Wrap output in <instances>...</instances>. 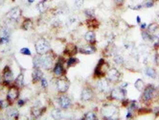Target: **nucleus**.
I'll return each mask as SVG.
<instances>
[{
  "label": "nucleus",
  "mask_w": 159,
  "mask_h": 120,
  "mask_svg": "<svg viewBox=\"0 0 159 120\" xmlns=\"http://www.w3.org/2000/svg\"></svg>",
  "instance_id": "nucleus-47"
},
{
  "label": "nucleus",
  "mask_w": 159,
  "mask_h": 120,
  "mask_svg": "<svg viewBox=\"0 0 159 120\" xmlns=\"http://www.w3.org/2000/svg\"><path fill=\"white\" fill-rule=\"evenodd\" d=\"M35 2V0H28V3L29 4H33Z\"/></svg>",
  "instance_id": "nucleus-45"
},
{
  "label": "nucleus",
  "mask_w": 159,
  "mask_h": 120,
  "mask_svg": "<svg viewBox=\"0 0 159 120\" xmlns=\"http://www.w3.org/2000/svg\"><path fill=\"white\" fill-rule=\"evenodd\" d=\"M56 86L59 93H65L69 90V82L64 78H59L56 81Z\"/></svg>",
  "instance_id": "nucleus-10"
},
{
  "label": "nucleus",
  "mask_w": 159,
  "mask_h": 120,
  "mask_svg": "<svg viewBox=\"0 0 159 120\" xmlns=\"http://www.w3.org/2000/svg\"><path fill=\"white\" fill-rule=\"evenodd\" d=\"M79 59H77L76 57H69V59L66 61V66L67 67H71V66H75L76 64H79Z\"/></svg>",
  "instance_id": "nucleus-24"
},
{
  "label": "nucleus",
  "mask_w": 159,
  "mask_h": 120,
  "mask_svg": "<svg viewBox=\"0 0 159 120\" xmlns=\"http://www.w3.org/2000/svg\"><path fill=\"white\" fill-rule=\"evenodd\" d=\"M117 113V107L113 105H106L102 109V114L104 119H113V115Z\"/></svg>",
  "instance_id": "nucleus-5"
},
{
  "label": "nucleus",
  "mask_w": 159,
  "mask_h": 120,
  "mask_svg": "<svg viewBox=\"0 0 159 120\" xmlns=\"http://www.w3.org/2000/svg\"><path fill=\"white\" fill-rule=\"evenodd\" d=\"M54 64V57L50 54L38 55L33 60L34 68H41L45 70H50Z\"/></svg>",
  "instance_id": "nucleus-1"
},
{
  "label": "nucleus",
  "mask_w": 159,
  "mask_h": 120,
  "mask_svg": "<svg viewBox=\"0 0 159 120\" xmlns=\"http://www.w3.org/2000/svg\"><path fill=\"white\" fill-rule=\"evenodd\" d=\"M146 75L150 78H152V79H154L156 77V71L152 67H148L147 69H146Z\"/></svg>",
  "instance_id": "nucleus-30"
},
{
  "label": "nucleus",
  "mask_w": 159,
  "mask_h": 120,
  "mask_svg": "<svg viewBox=\"0 0 159 120\" xmlns=\"http://www.w3.org/2000/svg\"><path fill=\"white\" fill-rule=\"evenodd\" d=\"M21 14H22V12H21V10H20V8L15 7L7 13L6 17H8V19H10L11 21L16 22L18 21V19L21 17Z\"/></svg>",
  "instance_id": "nucleus-8"
},
{
  "label": "nucleus",
  "mask_w": 159,
  "mask_h": 120,
  "mask_svg": "<svg viewBox=\"0 0 159 120\" xmlns=\"http://www.w3.org/2000/svg\"><path fill=\"white\" fill-rule=\"evenodd\" d=\"M147 29H148V34H150L152 36H154V35H156V31L159 29V27L156 23H152V24H150L148 26Z\"/></svg>",
  "instance_id": "nucleus-23"
},
{
  "label": "nucleus",
  "mask_w": 159,
  "mask_h": 120,
  "mask_svg": "<svg viewBox=\"0 0 159 120\" xmlns=\"http://www.w3.org/2000/svg\"><path fill=\"white\" fill-rule=\"evenodd\" d=\"M17 106L18 107H23L26 104V100L25 99H17Z\"/></svg>",
  "instance_id": "nucleus-39"
},
{
  "label": "nucleus",
  "mask_w": 159,
  "mask_h": 120,
  "mask_svg": "<svg viewBox=\"0 0 159 120\" xmlns=\"http://www.w3.org/2000/svg\"><path fill=\"white\" fill-rule=\"evenodd\" d=\"M42 78H43V72L41 71V68H34L32 72V81L34 84L40 82V80Z\"/></svg>",
  "instance_id": "nucleus-18"
},
{
  "label": "nucleus",
  "mask_w": 159,
  "mask_h": 120,
  "mask_svg": "<svg viewBox=\"0 0 159 120\" xmlns=\"http://www.w3.org/2000/svg\"><path fill=\"white\" fill-rule=\"evenodd\" d=\"M142 38L144 40L148 41V42H152V40H153V36L148 34V32H144V31L142 32Z\"/></svg>",
  "instance_id": "nucleus-29"
},
{
  "label": "nucleus",
  "mask_w": 159,
  "mask_h": 120,
  "mask_svg": "<svg viewBox=\"0 0 159 120\" xmlns=\"http://www.w3.org/2000/svg\"><path fill=\"white\" fill-rule=\"evenodd\" d=\"M127 86H129V84H127V83H123V84L120 86V88H127Z\"/></svg>",
  "instance_id": "nucleus-41"
},
{
  "label": "nucleus",
  "mask_w": 159,
  "mask_h": 120,
  "mask_svg": "<svg viewBox=\"0 0 159 120\" xmlns=\"http://www.w3.org/2000/svg\"><path fill=\"white\" fill-rule=\"evenodd\" d=\"M113 59H114V62H115L117 64H124V58H123V56H122V55L115 54V55H114V58Z\"/></svg>",
  "instance_id": "nucleus-33"
},
{
  "label": "nucleus",
  "mask_w": 159,
  "mask_h": 120,
  "mask_svg": "<svg viewBox=\"0 0 159 120\" xmlns=\"http://www.w3.org/2000/svg\"><path fill=\"white\" fill-rule=\"evenodd\" d=\"M40 84H41V87H42V88H44V90L48 88V82L45 78H42V79L40 80Z\"/></svg>",
  "instance_id": "nucleus-38"
},
{
  "label": "nucleus",
  "mask_w": 159,
  "mask_h": 120,
  "mask_svg": "<svg viewBox=\"0 0 159 120\" xmlns=\"http://www.w3.org/2000/svg\"><path fill=\"white\" fill-rule=\"evenodd\" d=\"M78 52H79V49H78L77 46L73 43H69L68 45L66 46V48H64L63 55L67 57H73V56H75Z\"/></svg>",
  "instance_id": "nucleus-15"
},
{
  "label": "nucleus",
  "mask_w": 159,
  "mask_h": 120,
  "mask_svg": "<svg viewBox=\"0 0 159 120\" xmlns=\"http://www.w3.org/2000/svg\"><path fill=\"white\" fill-rule=\"evenodd\" d=\"M96 47L94 46V44H89L88 43L87 45H84V46H82V47L79 48V52L82 54H84V55H91L93 53H95L96 52Z\"/></svg>",
  "instance_id": "nucleus-16"
},
{
  "label": "nucleus",
  "mask_w": 159,
  "mask_h": 120,
  "mask_svg": "<svg viewBox=\"0 0 159 120\" xmlns=\"http://www.w3.org/2000/svg\"><path fill=\"white\" fill-rule=\"evenodd\" d=\"M14 74L9 66H5L3 69V83L4 85L11 86V84L14 82Z\"/></svg>",
  "instance_id": "nucleus-11"
},
{
  "label": "nucleus",
  "mask_w": 159,
  "mask_h": 120,
  "mask_svg": "<svg viewBox=\"0 0 159 120\" xmlns=\"http://www.w3.org/2000/svg\"><path fill=\"white\" fill-rule=\"evenodd\" d=\"M127 95V90L122 88H115L110 91V98L114 99V100H119L122 101L126 97Z\"/></svg>",
  "instance_id": "nucleus-7"
},
{
  "label": "nucleus",
  "mask_w": 159,
  "mask_h": 120,
  "mask_svg": "<svg viewBox=\"0 0 159 120\" xmlns=\"http://www.w3.org/2000/svg\"><path fill=\"white\" fill-rule=\"evenodd\" d=\"M121 73L117 68L115 67H112V68H109L106 72V80L108 81L109 83H118L120 80H121Z\"/></svg>",
  "instance_id": "nucleus-4"
},
{
  "label": "nucleus",
  "mask_w": 159,
  "mask_h": 120,
  "mask_svg": "<svg viewBox=\"0 0 159 120\" xmlns=\"http://www.w3.org/2000/svg\"><path fill=\"white\" fill-rule=\"evenodd\" d=\"M63 64H64V62H62V59H59V61L55 64L53 68V73L55 76L61 77L65 74V69Z\"/></svg>",
  "instance_id": "nucleus-12"
},
{
  "label": "nucleus",
  "mask_w": 159,
  "mask_h": 120,
  "mask_svg": "<svg viewBox=\"0 0 159 120\" xmlns=\"http://www.w3.org/2000/svg\"><path fill=\"white\" fill-rule=\"evenodd\" d=\"M131 116H132V114H131V113H130V111H129V113H127V118L129 119V118H131Z\"/></svg>",
  "instance_id": "nucleus-44"
},
{
  "label": "nucleus",
  "mask_w": 159,
  "mask_h": 120,
  "mask_svg": "<svg viewBox=\"0 0 159 120\" xmlns=\"http://www.w3.org/2000/svg\"><path fill=\"white\" fill-rule=\"evenodd\" d=\"M140 27H141V29H146V28H147V24H146V23H142L141 25H140Z\"/></svg>",
  "instance_id": "nucleus-43"
},
{
  "label": "nucleus",
  "mask_w": 159,
  "mask_h": 120,
  "mask_svg": "<svg viewBox=\"0 0 159 120\" xmlns=\"http://www.w3.org/2000/svg\"><path fill=\"white\" fill-rule=\"evenodd\" d=\"M134 87L138 91H142L145 88V83L141 79H137L134 83Z\"/></svg>",
  "instance_id": "nucleus-26"
},
{
  "label": "nucleus",
  "mask_w": 159,
  "mask_h": 120,
  "mask_svg": "<svg viewBox=\"0 0 159 120\" xmlns=\"http://www.w3.org/2000/svg\"><path fill=\"white\" fill-rule=\"evenodd\" d=\"M52 117L54 119H61L62 118V111L61 109H54L52 111Z\"/></svg>",
  "instance_id": "nucleus-25"
},
{
  "label": "nucleus",
  "mask_w": 159,
  "mask_h": 120,
  "mask_svg": "<svg viewBox=\"0 0 159 120\" xmlns=\"http://www.w3.org/2000/svg\"><path fill=\"white\" fill-rule=\"evenodd\" d=\"M82 5H83V0H76L75 1V3H74V6L76 9H80V8L82 7Z\"/></svg>",
  "instance_id": "nucleus-36"
},
{
  "label": "nucleus",
  "mask_w": 159,
  "mask_h": 120,
  "mask_svg": "<svg viewBox=\"0 0 159 120\" xmlns=\"http://www.w3.org/2000/svg\"><path fill=\"white\" fill-rule=\"evenodd\" d=\"M84 40H86L87 43L95 44L96 43V34L93 32V31H88L84 35Z\"/></svg>",
  "instance_id": "nucleus-21"
},
{
  "label": "nucleus",
  "mask_w": 159,
  "mask_h": 120,
  "mask_svg": "<svg viewBox=\"0 0 159 120\" xmlns=\"http://www.w3.org/2000/svg\"><path fill=\"white\" fill-rule=\"evenodd\" d=\"M96 88L102 93H108L110 91V84L106 79L99 80L97 85H96Z\"/></svg>",
  "instance_id": "nucleus-13"
},
{
  "label": "nucleus",
  "mask_w": 159,
  "mask_h": 120,
  "mask_svg": "<svg viewBox=\"0 0 159 120\" xmlns=\"http://www.w3.org/2000/svg\"><path fill=\"white\" fill-rule=\"evenodd\" d=\"M57 102H58L59 106L61 107V109H69L72 105V101L68 96L61 94L59 95L58 98H57Z\"/></svg>",
  "instance_id": "nucleus-9"
},
{
  "label": "nucleus",
  "mask_w": 159,
  "mask_h": 120,
  "mask_svg": "<svg viewBox=\"0 0 159 120\" xmlns=\"http://www.w3.org/2000/svg\"><path fill=\"white\" fill-rule=\"evenodd\" d=\"M32 25H33V21H32V20H31L30 18H26V19L22 23L21 28H22L23 30L27 31V30H29L31 27H32Z\"/></svg>",
  "instance_id": "nucleus-27"
},
{
  "label": "nucleus",
  "mask_w": 159,
  "mask_h": 120,
  "mask_svg": "<svg viewBox=\"0 0 159 120\" xmlns=\"http://www.w3.org/2000/svg\"><path fill=\"white\" fill-rule=\"evenodd\" d=\"M153 4L154 3H153L152 0H144V1H143V5H144V7H146V8L152 7Z\"/></svg>",
  "instance_id": "nucleus-35"
},
{
  "label": "nucleus",
  "mask_w": 159,
  "mask_h": 120,
  "mask_svg": "<svg viewBox=\"0 0 159 120\" xmlns=\"http://www.w3.org/2000/svg\"><path fill=\"white\" fill-rule=\"evenodd\" d=\"M155 90H156L155 87L152 85H148V87H146L144 90V92H143L142 98H141L143 102L144 103L150 102V101L153 98V96H154Z\"/></svg>",
  "instance_id": "nucleus-6"
},
{
  "label": "nucleus",
  "mask_w": 159,
  "mask_h": 120,
  "mask_svg": "<svg viewBox=\"0 0 159 120\" xmlns=\"http://www.w3.org/2000/svg\"><path fill=\"white\" fill-rule=\"evenodd\" d=\"M122 101H123V105L124 106H127V105H129V100H127H127H125V99H123V100H122Z\"/></svg>",
  "instance_id": "nucleus-42"
},
{
  "label": "nucleus",
  "mask_w": 159,
  "mask_h": 120,
  "mask_svg": "<svg viewBox=\"0 0 159 120\" xmlns=\"http://www.w3.org/2000/svg\"><path fill=\"white\" fill-rule=\"evenodd\" d=\"M104 66H105V60L101 59L100 61H99L95 70H94V75L96 77L101 78L102 76L105 75V72H104Z\"/></svg>",
  "instance_id": "nucleus-17"
},
{
  "label": "nucleus",
  "mask_w": 159,
  "mask_h": 120,
  "mask_svg": "<svg viewBox=\"0 0 159 120\" xmlns=\"http://www.w3.org/2000/svg\"><path fill=\"white\" fill-rule=\"evenodd\" d=\"M18 97H19V88L16 85L11 86L7 92V97H6V100L8 101L9 105H12L15 101H17Z\"/></svg>",
  "instance_id": "nucleus-3"
},
{
  "label": "nucleus",
  "mask_w": 159,
  "mask_h": 120,
  "mask_svg": "<svg viewBox=\"0 0 159 120\" xmlns=\"http://www.w3.org/2000/svg\"><path fill=\"white\" fill-rule=\"evenodd\" d=\"M15 85H16L18 88H22L24 86V75L22 73H20L15 79Z\"/></svg>",
  "instance_id": "nucleus-22"
},
{
  "label": "nucleus",
  "mask_w": 159,
  "mask_h": 120,
  "mask_svg": "<svg viewBox=\"0 0 159 120\" xmlns=\"http://www.w3.org/2000/svg\"><path fill=\"white\" fill-rule=\"evenodd\" d=\"M136 20H137V22H138V23H140V17H137Z\"/></svg>",
  "instance_id": "nucleus-46"
},
{
  "label": "nucleus",
  "mask_w": 159,
  "mask_h": 120,
  "mask_svg": "<svg viewBox=\"0 0 159 120\" xmlns=\"http://www.w3.org/2000/svg\"><path fill=\"white\" fill-rule=\"evenodd\" d=\"M45 111H46L45 108L35 106L31 109V113H32V115L35 117V118H38V117H40L44 113H45Z\"/></svg>",
  "instance_id": "nucleus-19"
},
{
  "label": "nucleus",
  "mask_w": 159,
  "mask_h": 120,
  "mask_svg": "<svg viewBox=\"0 0 159 120\" xmlns=\"http://www.w3.org/2000/svg\"><path fill=\"white\" fill-rule=\"evenodd\" d=\"M93 96H94L93 90L89 87H85L82 88V92H80V100L83 102H87V101L92 100Z\"/></svg>",
  "instance_id": "nucleus-14"
},
{
  "label": "nucleus",
  "mask_w": 159,
  "mask_h": 120,
  "mask_svg": "<svg viewBox=\"0 0 159 120\" xmlns=\"http://www.w3.org/2000/svg\"><path fill=\"white\" fill-rule=\"evenodd\" d=\"M82 119L83 120H95L97 119V115H96L95 113H93V111H88L83 115V117Z\"/></svg>",
  "instance_id": "nucleus-28"
},
{
  "label": "nucleus",
  "mask_w": 159,
  "mask_h": 120,
  "mask_svg": "<svg viewBox=\"0 0 159 120\" xmlns=\"http://www.w3.org/2000/svg\"><path fill=\"white\" fill-rule=\"evenodd\" d=\"M20 53H21L22 55H24V56H31L32 55V53H31L30 49L28 47H23L20 49Z\"/></svg>",
  "instance_id": "nucleus-34"
},
{
  "label": "nucleus",
  "mask_w": 159,
  "mask_h": 120,
  "mask_svg": "<svg viewBox=\"0 0 159 120\" xmlns=\"http://www.w3.org/2000/svg\"><path fill=\"white\" fill-rule=\"evenodd\" d=\"M95 9H86L84 10V15L87 18H93L95 17Z\"/></svg>",
  "instance_id": "nucleus-32"
},
{
  "label": "nucleus",
  "mask_w": 159,
  "mask_h": 120,
  "mask_svg": "<svg viewBox=\"0 0 159 120\" xmlns=\"http://www.w3.org/2000/svg\"><path fill=\"white\" fill-rule=\"evenodd\" d=\"M11 36V33L10 31L7 29V28H1L0 29V38H9Z\"/></svg>",
  "instance_id": "nucleus-31"
},
{
  "label": "nucleus",
  "mask_w": 159,
  "mask_h": 120,
  "mask_svg": "<svg viewBox=\"0 0 159 120\" xmlns=\"http://www.w3.org/2000/svg\"><path fill=\"white\" fill-rule=\"evenodd\" d=\"M6 116L9 119H18L19 118V113H18V109L15 108H9L6 111Z\"/></svg>",
  "instance_id": "nucleus-20"
},
{
  "label": "nucleus",
  "mask_w": 159,
  "mask_h": 120,
  "mask_svg": "<svg viewBox=\"0 0 159 120\" xmlns=\"http://www.w3.org/2000/svg\"><path fill=\"white\" fill-rule=\"evenodd\" d=\"M9 105V103H8V101H4V100H0V109H3L5 108H7Z\"/></svg>",
  "instance_id": "nucleus-37"
},
{
  "label": "nucleus",
  "mask_w": 159,
  "mask_h": 120,
  "mask_svg": "<svg viewBox=\"0 0 159 120\" xmlns=\"http://www.w3.org/2000/svg\"><path fill=\"white\" fill-rule=\"evenodd\" d=\"M35 48L38 55H44L49 53V51H50V44L45 38H40L35 43Z\"/></svg>",
  "instance_id": "nucleus-2"
},
{
  "label": "nucleus",
  "mask_w": 159,
  "mask_h": 120,
  "mask_svg": "<svg viewBox=\"0 0 159 120\" xmlns=\"http://www.w3.org/2000/svg\"><path fill=\"white\" fill-rule=\"evenodd\" d=\"M124 1H125V0H114V2H115L116 4H118V5L123 4V3H124Z\"/></svg>",
  "instance_id": "nucleus-40"
}]
</instances>
